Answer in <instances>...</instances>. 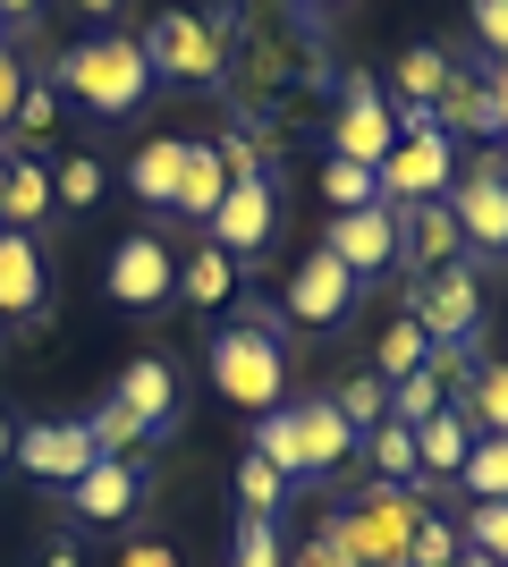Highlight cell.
<instances>
[{
	"mask_svg": "<svg viewBox=\"0 0 508 567\" xmlns=\"http://www.w3.org/2000/svg\"><path fill=\"white\" fill-rule=\"evenodd\" d=\"M331 85H339L331 43L297 0H238V51H229V85H220L238 102V118L280 127L297 94H331Z\"/></svg>",
	"mask_w": 508,
	"mask_h": 567,
	"instance_id": "1",
	"label": "cell"
},
{
	"mask_svg": "<svg viewBox=\"0 0 508 567\" xmlns=\"http://www.w3.org/2000/svg\"><path fill=\"white\" fill-rule=\"evenodd\" d=\"M212 364V390L246 415H271V406H289V339H280V306H246L229 313L204 348Z\"/></svg>",
	"mask_w": 508,
	"mask_h": 567,
	"instance_id": "2",
	"label": "cell"
},
{
	"mask_svg": "<svg viewBox=\"0 0 508 567\" xmlns=\"http://www.w3.org/2000/svg\"><path fill=\"white\" fill-rule=\"evenodd\" d=\"M145 43L153 85H229V51H238V0L220 9H162L136 34Z\"/></svg>",
	"mask_w": 508,
	"mask_h": 567,
	"instance_id": "3",
	"label": "cell"
},
{
	"mask_svg": "<svg viewBox=\"0 0 508 567\" xmlns=\"http://www.w3.org/2000/svg\"><path fill=\"white\" fill-rule=\"evenodd\" d=\"M51 85H60V102H85L94 118H136L153 94V69H145V43L136 34H85V43L60 51V69H51Z\"/></svg>",
	"mask_w": 508,
	"mask_h": 567,
	"instance_id": "4",
	"label": "cell"
},
{
	"mask_svg": "<svg viewBox=\"0 0 508 567\" xmlns=\"http://www.w3.org/2000/svg\"><path fill=\"white\" fill-rule=\"evenodd\" d=\"M398 111V102H390ZM382 178V204L390 213H415V204H440V195L458 187V144L433 127V111H398V144H390V162L373 169Z\"/></svg>",
	"mask_w": 508,
	"mask_h": 567,
	"instance_id": "5",
	"label": "cell"
},
{
	"mask_svg": "<svg viewBox=\"0 0 508 567\" xmlns=\"http://www.w3.org/2000/svg\"><path fill=\"white\" fill-rule=\"evenodd\" d=\"M415 517H424V499H415L407 483H364L356 499L331 508V525H339V543L356 550V567H407Z\"/></svg>",
	"mask_w": 508,
	"mask_h": 567,
	"instance_id": "6",
	"label": "cell"
},
{
	"mask_svg": "<svg viewBox=\"0 0 508 567\" xmlns=\"http://www.w3.org/2000/svg\"><path fill=\"white\" fill-rule=\"evenodd\" d=\"M398 313H407L424 339H484V262L407 271V288H398Z\"/></svg>",
	"mask_w": 508,
	"mask_h": 567,
	"instance_id": "7",
	"label": "cell"
},
{
	"mask_svg": "<svg viewBox=\"0 0 508 567\" xmlns=\"http://www.w3.org/2000/svg\"><path fill=\"white\" fill-rule=\"evenodd\" d=\"M331 162H356V169H382L390 162V144H398V111H390L382 94V76H364V69H339L331 85Z\"/></svg>",
	"mask_w": 508,
	"mask_h": 567,
	"instance_id": "8",
	"label": "cell"
},
{
	"mask_svg": "<svg viewBox=\"0 0 508 567\" xmlns=\"http://www.w3.org/2000/svg\"><path fill=\"white\" fill-rule=\"evenodd\" d=\"M449 213H458L466 262H508V169H500V153H484V162H458Z\"/></svg>",
	"mask_w": 508,
	"mask_h": 567,
	"instance_id": "9",
	"label": "cell"
},
{
	"mask_svg": "<svg viewBox=\"0 0 508 567\" xmlns=\"http://www.w3.org/2000/svg\"><path fill=\"white\" fill-rule=\"evenodd\" d=\"M356 297H364V280L331 255V246H314V255L289 271V297H280V313H289V322H305V331H339V322L356 313Z\"/></svg>",
	"mask_w": 508,
	"mask_h": 567,
	"instance_id": "10",
	"label": "cell"
},
{
	"mask_svg": "<svg viewBox=\"0 0 508 567\" xmlns=\"http://www.w3.org/2000/svg\"><path fill=\"white\" fill-rule=\"evenodd\" d=\"M94 466H102V450H94V432H85V415H51V424L18 432V474H34L51 492H76Z\"/></svg>",
	"mask_w": 508,
	"mask_h": 567,
	"instance_id": "11",
	"label": "cell"
},
{
	"mask_svg": "<svg viewBox=\"0 0 508 567\" xmlns=\"http://www.w3.org/2000/svg\"><path fill=\"white\" fill-rule=\"evenodd\" d=\"M102 288H111V306H169L178 297V255H169L153 229H136V237H120L111 246V271H102Z\"/></svg>",
	"mask_w": 508,
	"mask_h": 567,
	"instance_id": "12",
	"label": "cell"
},
{
	"mask_svg": "<svg viewBox=\"0 0 508 567\" xmlns=\"http://www.w3.org/2000/svg\"><path fill=\"white\" fill-rule=\"evenodd\" d=\"M322 246H331V255L348 262L364 288L382 280L390 262H407V237H398V213H390V204H364V213H331Z\"/></svg>",
	"mask_w": 508,
	"mask_h": 567,
	"instance_id": "13",
	"label": "cell"
},
{
	"mask_svg": "<svg viewBox=\"0 0 508 567\" xmlns=\"http://www.w3.org/2000/svg\"><path fill=\"white\" fill-rule=\"evenodd\" d=\"M289 424H297V483H322V474H339L364 450L356 424H348L331 399H289Z\"/></svg>",
	"mask_w": 508,
	"mask_h": 567,
	"instance_id": "14",
	"label": "cell"
},
{
	"mask_svg": "<svg viewBox=\"0 0 508 567\" xmlns=\"http://www.w3.org/2000/svg\"><path fill=\"white\" fill-rule=\"evenodd\" d=\"M111 399H120L127 415L153 432V441H169V432H178V415H187V406H178V364H169V355H127L120 381H111Z\"/></svg>",
	"mask_w": 508,
	"mask_h": 567,
	"instance_id": "15",
	"label": "cell"
},
{
	"mask_svg": "<svg viewBox=\"0 0 508 567\" xmlns=\"http://www.w3.org/2000/svg\"><path fill=\"white\" fill-rule=\"evenodd\" d=\"M271 229H280V195H271V178H238V187L220 195V213H212L204 237H212L220 255L246 262V255H263V246H271Z\"/></svg>",
	"mask_w": 508,
	"mask_h": 567,
	"instance_id": "16",
	"label": "cell"
},
{
	"mask_svg": "<svg viewBox=\"0 0 508 567\" xmlns=\"http://www.w3.org/2000/svg\"><path fill=\"white\" fill-rule=\"evenodd\" d=\"M43 306H51V262H43V237L0 229V313H9V322H43Z\"/></svg>",
	"mask_w": 508,
	"mask_h": 567,
	"instance_id": "17",
	"label": "cell"
},
{
	"mask_svg": "<svg viewBox=\"0 0 508 567\" xmlns=\"http://www.w3.org/2000/svg\"><path fill=\"white\" fill-rule=\"evenodd\" d=\"M433 127L449 144H466V136H491V94H484V51H458V76L440 85V102H433Z\"/></svg>",
	"mask_w": 508,
	"mask_h": 567,
	"instance_id": "18",
	"label": "cell"
},
{
	"mask_svg": "<svg viewBox=\"0 0 508 567\" xmlns=\"http://www.w3.org/2000/svg\"><path fill=\"white\" fill-rule=\"evenodd\" d=\"M415 450H424L415 499L433 492V483H458V474H466V457H475V424H466V406H440L433 424H415Z\"/></svg>",
	"mask_w": 508,
	"mask_h": 567,
	"instance_id": "19",
	"label": "cell"
},
{
	"mask_svg": "<svg viewBox=\"0 0 508 567\" xmlns=\"http://www.w3.org/2000/svg\"><path fill=\"white\" fill-rule=\"evenodd\" d=\"M238 288H246V262H238V255H220L212 237H204V246L178 262V306H195V313L238 306Z\"/></svg>",
	"mask_w": 508,
	"mask_h": 567,
	"instance_id": "20",
	"label": "cell"
},
{
	"mask_svg": "<svg viewBox=\"0 0 508 567\" xmlns=\"http://www.w3.org/2000/svg\"><path fill=\"white\" fill-rule=\"evenodd\" d=\"M51 213H60V195H51V162H34V153H9V195H0V229H25L43 237Z\"/></svg>",
	"mask_w": 508,
	"mask_h": 567,
	"instance_id": "21",
	"label": "cell"
},
{
	"mask_svg": "<svg viewBox=\"0 0 508 567\" xmlns=\"http://www.w3.org/2000/svg\"><path fill=\"white\" fill-rule=\"evenodd\" d=\"M398 237H407V271L466 262V237H458V213H449V195H440V204H415V213H398Z\"/></svg>",
	"mask_w": 508,
	"mask_h": 567,
	"instance_id": "22",
	"label": "cell"
},
{
	"mask_svg": "<svg viewBox=\"0 0 508 567\" xmlns=\"http://www.w3.org/2000/svg\"><path fill=\"white\" fill-rule=\"evenodd\" d=\"M136 492H145V466H120V457H102L85 483H76V517L85 525H120V517H136Z\"/></svg>",
	"mask_w": 508,
	"mask_h": 567,
	"instance_id": "23",
	"label": "cell"
},
{
	"mask_svg": "<svg viewBox=\"0 0 508 567\" xmlns=\"http://www.w3.org/2000/svg\"><path fill=\"white\" fill-rule=\"evenodd\" d=\"M220 195H229V169H220V153L204 136H187V169H178V195H169V220H204L212 229Z\"/></svg>",
	"mask_w": 508,
	"mask_h": 567,
	"instance_id": "24",
	"label": "cell"
},
{
	"mask_svg": "<svg viewBox=\"0 0 508 567\" xmlns=\"http://www.w3.org/2000/svg\"><path fill=\"white\" fill-rule=\"evenodd\" d=\"M178 169H187V136H145L136 153H127V187H136V204H162V213H169Z\"/></svg>",
	"mask_w": 508,
	"mask_h": 567,
	"instance_id": "25",
	"label": "cell"
},
{
	"mask_svg": "<svg viewBox=\"0 0 508 567\" xmlns=\"http://www.w3.org/2000/svg\"><path fill=\"white\" fill-rule=\"evenodd\" d=\"M449 76H458V51H440V43H407V51H398V76H390V85H398V111H433Z\"/></svg>",
	"mask_w": 508,
	"mask_h": 567,
	"instance_id": "26",
	"label": "cell"
},
{
	"mask_svg": "<svg viewBox=\"0 0 508 567\" xmlns=\"http://www.w3.org/2000/svg\"><path fill=\"white\" fill-rule=\"evenodd\" d=\"M356 457L373 466V483H407V492H415V474H424V450H415V424H398V415L364 432V450H356Z\"/></svg>",
	"mask_w": 508,
	"mask_h": 567,
	"instance_id": "27",
	"label": "cell"
},
{
	"mask_svg": "<svg viewBox=\"0 0 508 567\" xmlns=\"http://www.w3.org/2000/svg\"><path fill=\"white\" fill-rule=\"evenodd\" d=\"M85 432H94V450L102 457H120V466H145V450H153V432L127 415L120 399H102V406H85Z\"/></svg>",
	"mask_w": 508,
	"mask_h": 567,
	"instance_id": "28",
	"label": "cell"
},
{
	"mask_svg": "<svg viewBox=\"0 0 508 567\" xmlns=\"http://www.w3.org/2000/svg\"><path fill=\"white\" fill-rule=\"evenodd\" d=\"M484 364H491L484 339H433V355H424V373L440 381V399H449V406H466V390H475Z\"/></svg>",
	"mask_w": 508,
	"mask_h": 567,
	"instance_id": "29",
	"label": "cell"
},
{
	"mask_svg": "<svg viewBox=\"0 0 508 567\" xmlns=\"http://www.w3.org/2000/svg\"><path fill=\"white\" fill-rule=\"evenodd\" d=\"M51 195H60V213H94L102 195H111L102 153H60V162H51Z\"/></svg>",
	"mask_w": 508,
	"mask_h": 567,
	"instance_id": "30",
	"label": "cell"
},
{
	"mask_svg": "<svg viewBox=\"0 0 508 567\" xmlns=\"http://www.w3.org/2000/svg\"><path fill=\"white\" fill-rule=\"evenodd\" d=\"M51 127H60V85H51V76H34V85H25V102H18V118H9V136H18V153H34V162H43Z\"/></svg>",
	"mask_w": 508,
	"mask_h": 567,
	"instance_id": "31",
	"label": "cell"
},
{
	"mask_svg": "<svg viewBox=\"0 0 508 567\" xmlns=\"http://www.w3.org/2000/svg\"><path fill=\"white\" fill-rule=\"evenodd\" d=\"M424 355H433V339L398 313V322L382 331V348H373V373H382V381H407V373H424Z\"/></svg>",
	"mask_w": 508,
	"mask_h": 567,
	"instance_id": "32",
	"label": "cell"
},
{
	"mask_svg": "<svg viewBox=\"0 0 508 567\" xmlns=\"http://www.w3.org/2000/svg\"><path fill=\"white\" fill-rule=\"evenodd\" d=\"M331 406L356 424V441H364L373 424H390V381L382 373H356V381H339V390H331Z\"/></svg>",
	"mask_w": 508,
	"mask_h": 567,
	"instance_id": "33",
	"label": "cell"
},
{
	"mask_svg": "<svg viewBox=\"0 0 508 567\" xmlns=\"http://www.w3.org/2000/svg\"><path fill=\"white\" fill-rule=\"evenodd\" d=\"M466 424L491 432V441H508V364H484V373H475V390H466Z\"/></svg>",
	"mask_w": 508,
	"mask_h": 567,
	"instance_id": "34",
	"label": "cell"
},
{
	"mask_svg": "<svg viewBox=\"0 0 508 567\" xmlns=\"http://www.w3.org/2000/svg\"><path fill=\"white\" fill-rule=\"evenodd\" d=\"M238 499H246V517H280V508H289V474L263 466V457L246 450L238 457Z\"/></svg>",
	"mask_w": 508,
	"mask_h": 567,
	"instance_id": "35",
	"label": "cell"
},
{
	"mask_svg": "<svg viewBox=\"0 0 508 567\" xmlns=\"http://www.w3.org/2000/svg\"><path fill=\"white\" fill-rule=\"evenodd\" d=\"M458 534H466V550H484L491 567H508V499H475Z\"/></svg>",
	"mask_w": 508,
	"mask_h": 567,
	"instance_id": "36",
	"label": "cell"
},
{
	"mask_svg": "<svg viewBox=\"0 0 508 567\" xmlns=\"http://www.w3.org/2000/svg\"><path fill=\"white\" fill-rule=\"evenodd\" d=\"M475 499H508V441H491V432H475V457H466L458 474Z\"/></svg>",
	"mask_w": 508,
	"mask_h": 567,
	"instance_id": "37",
	"label": "cell"
},
{
	"mask_svg": "<svg viewBox=\"0 0 508 567\" xmlns=\"http://www.w3.org/2000/svg\"><path fill=\"white\" fill-rule=\"evenodd\" d=\"M322 204H339V213H364V204H382V178L356 162H322Z\"/></svg>",
	"mask_w": 508,
	"mask_h": 567,
	"instance_id": "38",
	"label": "cell"
},
{
	"mask_svg": "<svg viewBox=\"0 0 508 567\" xmlns=\"http://www.w3.org/2000/svg\"><path fill=\"white\" fill-rule=\"evenodd\" d=\"M466 550V534L449 517H433V508H424V517H415V543H407V567H449Z\"/></svg>",
	"mask_w": 508,
	"mask_h": 567,
	"instance_id": "39",
	"label": "cell"
},
{
	"mask_svg": "<svg viewBox=\"0 0 508 567\" xmlns=\"http://www.w3.org/2000/svg\"><path fill=\"white\" fill-rule=\"evenodd\" d=\"M229 567H289L280 525H271V517H238V550H229Z\"/></svg>",
	"mask_w": 508,
	"mask_h": 567,
	"instance_id": "40",
	"label": "cell"
},
{
	"mask_svg": "<svg viewBox=\"0 0 508 567\" xmlns=\"http://www.w3.org/2000/svg\"><path fill=\"white\" fill-rule=\"evenodd\" d=\"M255 457H263V466H280V474L297 483V424H289V406L255 415Z\"/></svg>",
	"mask_w": 508,
	"mask_h": 567,
	"instance_id": "41",
	"label": "cell"
},
{
	"mask_svg": "<svg viewBox=\"0 0 508 567\" xmlns=\"http://www.w3.org/2000/svg\"><path fill=\"white\" fill-rule=\"evenodd\" d=\"M440 406H449V399H440V381H433V373H407V381H390V415H398V424H433Z\"/></svg>",
	"mask_w": 508,
	"mask_h": 567,
	"instance_id": "42",
	"label": "cell"
},
{
	"mask_svg": "<svg viewBox=\"0 0 508 567\" xmlns=\"http://www.w3.org/2000/svg\"><path fill=\"white\" fill-rule=\"evenodd\" d=\"M466 25H475L484 60H508V0H466Z\"/></svg>",
	"mask_w": 508,
	"mask_h": 567,
	"instance_id": "43",
	"label": "cell"
},
{
	"mask_svg": "<svg viewBox=\"0 0 508 567\" xmlns=\"http://www.w3.org/2000/svg\"><path fill=\"white\" fill-rule=\"evenodd\" d=\"M289 567H356V550L339 543V525H331V517H322V525H314V534H305V543H297V550H289Z\"/></svg>",
	"mask_w": 508,
	"mask_h": 567,
	"instance_id": "44",
	"label": "cell"
},
{
	"mask_svg": "<svg viewBox=\"0 0 508 567\" xmlns=\"http://www.w3.org/2000/svg\"><path fill=\"white\" fill-rule=\"evenodd\" d=\"M25 85H34V69H25V51H18V43H0V127H9V118H18Z\"/></svg>",
	"mask_w": 508,
	"mask_h": 567,
	"instance_id": "45",
	"label": "cell"
},
{
	"mask_svg": "<svg viewBox=\"0 0 508 567\" xmlns=\"http://www.w3.org/2000/svg\"><path fill=\"white\" fill-rule=\"evenodd\" d=\"M484 94H491V136H508V60H484Z\"/></svg>",
	"mask_w": 508,
	"mask_h": 567,
	"instance_id": "46",
	"label": "cell"
},
{
	"mask_svg": "<svg viewBox=\"0 0 508 567\" xmlns=\"http://www.w3.org/2000/svg\"><path fill=\"white\" fill-rule=\"evenodd\" d=\"M120 567H178V550H169V543H127Z\"/></svg>",
	"mask_w": 508,
	"mask_h": 567,
	"instance_id": "47",
	"label": "cell"
},
{
	"mask_svg": "<svg viewBox=\"0 0 508 567\" xmlns=\"http://www.w3.org/2000/svg\"><path fill=\"white\" fill-rule=\"evenodd\" d=\"M69 9H76V18H94V25H111V18L127 9V0H69Z\"/></svg>",
	"mask_w": 508,
	"mask_h": 567,
	"instance_id": "48",
	"label": "cell"
},
{
	"mask_svg": "<svg viewBox=\"0 0 508 567\" xmlns=\"http://www.w3.org/2000/svg\"><path fill=\"white\" fill-rule=\"evenodd\" d=\"M43 18V0H0V25H34Z\"/></svg>",
	"mask_w": 508,
	"mask_h": 567,
	"instance_id": "49",
	"label": "cell"
},
{
	"mask_svg": "<svg viewBox=\"0 0 508 567\" xmlns=\"http://www.w3.org/2000/svg\"><path fill=\"white\" fill-rule=\"evenodd\" d=\"M0 466H18V424L0 415Z\"/></svg>",
	"mask_w": 508,
	"mask_h": 567,
	"instance_id": "50",
	"label": "cell"
},
{
	"mask_svg": "<svg viewBox=\"0 0 508 567\" xmlns=\"http://www.w3.org/2000/svg\"><path fill=\"white\" fill-rule=\"evenodd\" d=\"M43 567H85V559H76V550H69V543H60V550H51V559H43Z\"/></svg>",
	"mask_w": 508,
	"mask_h": 567,
	"instance_id": "51",
	"label": "cell"
},
{
	"mask_svg": "<svg viewBox=\"0 0 508 567\" xmlns=\"http://www.w3.org/2000/svg\"><path fill=\"white\" fill-rule=\"evenodd\" d=\"M449 567H491V559H484V550H458V559H449Z\"/></svg>",
	"mask_w": 508,
	"mask_h": 567,
	"instance_id": "52",
	"label": "cell"
},
{
	"mask_svg": "<svg viewBox=\"0 0 508 567\" xmlns=\"http://www.w3.org/2000/svg\"><path fill=\"white\" fill-rule=\"evenodd\" d=\"M297 9H305V18H322V9H339V0H297Z\"/></svg>",
	"mask_w": 508,
	"mask_h": 567,
	"instance_id": "53",
	"label": "cell"
},
{
	"mask_svg": "<svg viewBox=\"0 0 508 567\" xmlns=\"http://www.w3.org/2000/svg\"><path fill=\"white\" fill-rule=\"evenodd\" d=\"M0 195H9V144H0Z\"/></svg>",
	"mask_w": 508,
	"mask_h": 567,
	"instance_id": "54",
	"label": "cell"
},
{
	"mask_svg": "<svg viewBox=\"0 0 508 567\" xmlns=\"http://www.w3.org/2000/svg\"><path fill=\"white\" fill-rule=\"evenodd\" d=\"M500 169H508V144H500Z\"/></svg>",
	"mask_w": 508,
	"mask_h": 567,
	"instance_id": "55",
	"label": "cell"
}]
</instances>
